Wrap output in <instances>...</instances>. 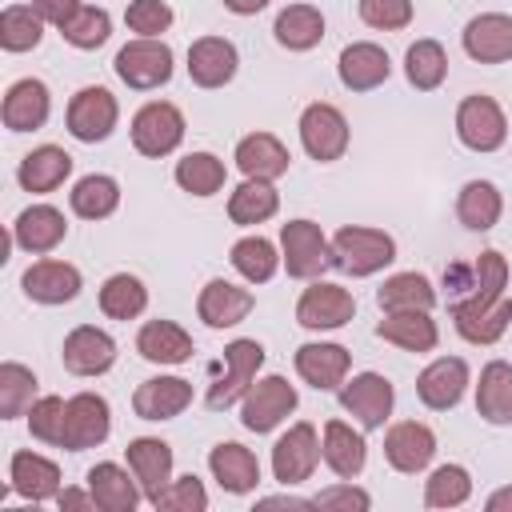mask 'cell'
Wrapping results in <instances>:
<instances>
[{"label": "cell", "instance_id": "cell-1", "mask_svg": "<svg viewBox=\"0 0 512 512\" xmlns=\"http://www.w3.org/2000/svg\"><path fill=\"white\" fill-rule=\"evenodd\" d=\"M396 260V240L384 228L368 224H344L332 236V268L348 276H376Z\"/></svg>", "mask_w": 512, "mask_h": 512}, {"label": "cell", "instance_id": "cell-2", "mask_svg": "<svg viewBox=\"0 0 512 512\" xmlns=\"http://www.w3.org/2000/svg\"><path fill=\"white\" fill-rule=\"evenodd\" d=\"M444 288H448V308L452 304H488V300L504 296V288H508V260L496 248H488L472 264H448Z\"/></svg>", "mask_w": 512, "mask_h": 512}, {"label": "cell", "instance_id": "cell-3", "mask_svg": "<svg viewBox=\"0 0 512 512\" xmlns=\"http://www.w3.org/2000/svg\"><path fill=\"white\" fill-rule=\"evenodd\" d=\"M280 260L292 280H320V272L332 268V240L316 220H288L280 224Z\"/></svg>", "mask_w": 512, "mask_h": 512}, {"label": "cell", "instance_id": "cell-4", "mask_svg": "<svg viewBox=\"0 0 512 512\" xmlns=\"http://www.w3.org/2000/svg\"><path fill=\"white\" fill-rule=\"evenodd\" d=\"M260 364H264V344H260V340H252V336L232 340V344L224 348V372L208 384L204 404H208L212 412H224V408H232L236 400H244V392L252 388Z\"/></svg>", "mask_w": 512, "mask_h": 512}, {"label": "cell", "instance_id": "cell-5", "mask_svg": "<svg viewBox=\"0 0 512 512\" xmlns=\"http://www.w3.org/2000/svg\"><path fill=\"white\" fill-rule=\"evenodd\" d=\"M112 68H116V76H120L128 88L152 92V88H160V84L172 80V48H168L160 36H136V40H128V44L116 52Z\"/></svg>", "mask_w": 512, "mask_h": 512}, {"label": "cell", "instance_id": "cell-6", "mask_svg": "<svg viewBox=\"0 0 512 512\" xmlns=\"http://www.w3.org/2000/svg\"><path fill=\"white\" fill-rule=\"evenodd\" d=\"M128 132H132V148L140 156H152V160L172 156L180 148V140H184V112L172 100H148L132 116Z\"/></svg>", "mask_w": 512, "mask_h": 512}, {"label": "cell", "instance_id": "cell-7", "mask_svg": "<svg viewBox=\"0 0 512 512\" xmlns=\"http://www.w3.org/2000/svg\"><path fill=\"white\" fill-rule=\"evenodd\" d=\"M300 144L304 152L316 160V164H332L348 152V140H352V128H348V116L328 104V100H316L300 112Z\"/></svg>", "mask_w": 512, "mask_h": 512}, {"label": "cell", "instance_id": "cell-8", "mask_svg": "<svg viewBox=\"0 0 512 512\" xmlns=\"http://www.w3.org/2000/svg\"><path fill=\"white\" fill-rule=\"evenodd\" d=\"M296 404H300L296 388L284 376L268 372V376L252 380V388L244 392V400H240V424L248 432H256V436L260 432H272L280 420H288L296 412Z\"/></svg>", "mask_w": 512, "mask_h": 512}, {"label": "cell", "instance_id": "cell-9", "mask_svg": "<svg viewBox=\"0 0 512 512\" xmlns=\"http://www.w3.org/2000/svg\"><path fill=\"white\" fill-rule=\"evenodd\" d=\"M456 136L468 152H496L508 140V116L492 96L472 92L456 104Z\"/></svg>", "mask_w": 512, "mask_h": 512}, {"label": "cell", "instance_id": "cell-10", "mask_svg": "<svg viewBox=\"0 0 512 512\" xmlns=\"http://www.w3.org/2000/svg\"><path fill=\"white\" fill-rule=\"evenodd\" d=\"M392 404H396V388H392V380L380 376V372H356L352 380L340 384V408H344L364 432L384 428V420L392 416Z\"/></svg>", "mask_w": 512, "mask_h": 512}, {"label": "cell", "instance_id": "cell-11", "mask_svg": "<svg viewBox=\"0 0 512 512\" xmlns=\"http://www.w3.org/2000/svg\"><path fill=\"white\" fill-rule=\"evenodd\" d=\"M112 432V408L100 392H76L68 396L64 404V436H60V448L68 452H88V448H100Z\"/></svg>", "mask_w": 512, "mask_h": 512}, {"label": "cell", "instance_id": "cell-12", "mask_svg": "<svg viewBox=\"0 0 512 512\" xmlns=\"http://www.w3.org/2000/svg\"><path fill=\"white\" fill-rule=\"evenodd\" d=\"M320 460H324V456H320V432H316V424H308V420L288 424V432L272 444V476H276L284 488L312 480V472H316Z\"/></svg>", "mask_w": 512, "mask_h": 512}, {"label": "cell", "instance_id": "cell-13", "mask_svg": "<svg viewBox=\"0 0 512 512\" xmlns=\"http://www.w3.org/2000/svg\"><path fill=\"white\" fill-rule=\"evenodd\" d=\"M116 120H120V104L108 88L100 84H88L80 88L72 100H68V112H64V124L68 132L80 140V144H100L116 132Z\"/></svg>", "mask_w": 512, "mask_h": 512}, {"label": "cell", "instance_id": "cell-14", "mask_svg": "<svg viewBox=\"0 0 512 512\" xmlns=\"http://www.w3.org/2000/svg\"><path fill=\"white\" fill-rule=\"evenodd\" d=\"M356 316V300L348 288L332 284V280H312L300 300H296V324L308 332H332L344 328Z\"/></svg>", "mask_w": 512, "mask_h": 512}, {"label": "cell", "instance_id": "cell-15", "mask_svg": "<svg viewBox=\"0 0 512 512\" xmlns=\"http://www.w3.org/2000/svg\"><path fill=\"white\" fill-rule=\"evenodd\" d=\"M20 288H24V296H28V300H36V304H68V300H76V296H80L84 276H80V268H76V264L44 256V260H32V264L24 268Z\"/></svg>", "mask_w": 512, "mask_h": 512}, {"label": "cell", "instance_id": "cell-16", "mask_svg": "<svg viewBox=\"0 0 512 512\" xmlns=\"http://www.w3.org/2000/svg\"><path fill=\"white\" fill-rule=\"evenodd\" d=\"M60 360L72 376H104L116 364V340L96 324H76L60 344Z\"/></svg>", "mask_w": 512, "mask_h": 512}, {"label": "cell", "instance_id": "cell-17", "mask_svg": "<svg viewBox=\"0 0 512 512\" xmlns=\"http://www.w3.org/2000/svg\"><path fill=\"white\" fill-rule=\"evenodd\" d=\"M468 384H472V372H468V364H464L460 356H436V360L416 376V396H420L424 408L448 412V408H456V404L464 400Z\"/></svg>", "mask_w": 512, "mask_h": 512}, {"label": "cell", "instance_id": "cell-18", "mask_svg": "<svg viewBox=\"0 0 512 512\" xmlns=\"http://www.w3.org/2000/svg\"><path fill=\"white\" fill-rule=\"evenodd\" d=\"M436 456V432L420 420H396L388 432H384V460L404 472V476H416L432 464Z\"/></svg>", "mask_w": 512, "mask_h": 512}, {"label": "cell", "instance_id": "cell-19", "mask_svg": "<svg viewBox=\"0 0 512 512\" xmlns=\"http://www.w3.org/2000/svg\"><path fill=\"white\" fill-rule=\"evenodd\" d=\"M352 372V356L344 344H328V340H312L296 348V376L304 384H312L316 392H340V384Z\"/></svg>", "mask_w": 512, "mask_h": 512}, {"label": "cell", "instance_id": "cell-20", "mask_svg": "<svg viewBox=\"0 0 512 512\" xmlns=\"http://www.w3.org/2000/svg\"><path fill=\"white\" fill-rule=\"evenodd\" d=\"M48 112H52V92H48L44 80L24 76V80L8 84L4 104H0V120H4L8 132H36V128H44Z\"/></svg>", "mask_w": 512, "mask_h": 512}, {"label": "cell", "instance_id": "cell-21", "mask_svg": "<svg viewBox=\"0 0 512 512\" xmlns=\"http://www.w3.org/2000/svg\"><path fill=\"white\" fill-rule=\"evenodd\" d=\"M84 484H88V492H92V500H96L100 512H136L140 500H144V488L132 476V468H120L112 460L92 464L88 476H84Z\"/></svg>", "mask_w": 512, "mask_h": 512}, {"label": "cell", "instance_id": "cell-22", "mask_svg": "<svg viewBox=\"0 0 512 512\" xmlns=\"http://www.w3.org/2000/svg\"><path fill=\"white\" fill-rule=\"evenodd\" d=\"M464 52L476 64H504L512 60V16L508 12H480L460 32Z\"/></svg>", "mask_w": 512, "mask_h": 512}, {"label": "cell", "instance_id": "cell-23", "mask_svg": "<svg viewBox=\"0 0 512 512\" xmlns=\"http://www.w3.org/2000/svg\"><path fill=\"white\" fill-rule=\"evenodd\" d=\"M240 68V52L224 36H200L188 48V76L196 88H224Z\"/></svg>", "mask_w": 512, "mask_h": 512}, {"label": "cell", "instance_id": "cell-24", "mask_svg": "<svg viewBox=\"0 0 512 512\" xmlns=\"http://www.w3.org/2000/svg\"><path fill=\"white\" fill-rule=\"evenodd\" d=\"M252 304H256V296H252L248 288H240V284L216 276V280H208V284L200 288V296H196V316H200L208 328H236V324L248 320Z\"/></svg>", "mask_w": 512, "mask_h": 512}, {"label": "cell", "instance_id": "cell-25", "mask_svg": "<svg viewBox=\"0 0 512 512\" xmlns=\"http://www.w3.org/2000/svg\"><path fill=\"white\" fill-rule=\"evenodd\" d=\"M124 460H128L132 476L140 480L144 500L152 504L168 488V480H172V444L160 440V436H136V440H128Z\"/></svg>", "mask_w": 512, "mask_h": 512}, {"label": "cell", "instance_id": "cell-26", "mask_svg": "<svg viewBox=\"0 0 512 512\" xmlns=\"http://www.w3.org/2000/svg\"><path fill=\"white\" fill-rule=\"evenodd\" d=\"M64 236H68V220L56 204H28L12 224V244L32 256H48Z\"/></svg>", "mask_w": 512, "mask_h": 512}, {"label": "cell", "instance_id": "cell-27", "mask_svg": "<svg viewBox=\"0 0 512 512\" xmlns=\"http://www.w3.org/2000/svg\"><path fill=\"white\" fill-rule=\"evenodd\" d=\"M320 456L340 480H356L368 464V440L348 420H328L320 432Z\"/></svg>", "mask_w": 512, "mask_h": 512}, {"label": "cell", "instance_id": "cell-28", "mask_svg": "<svg viewBox=\"0 0 512 512\" xmlns=\"http://www.w3.org/2000/svg\"><path fill=\"white\" fill-rule=\"evenodd\" d=\"M208 472L232 496H248L260 484V460H256V452L244 448V444H236V440H220L208 452Z\"/></svg>", "mask_w": 512, "mask_h": 512}, {"label": "cell", "instance_id": "cell-29", "mask_svg": "<svg viewBox=\"0 0 512 512\" xmlns=\"http://www.w3.org/2000/svg\"><path fill=\"white\" fill-rule=\"evenodd\" d=\"M8 488L32 504H44V500H56L60 492V468L56 460L32 452V448H20L12 452V464H8Z\"/></svg>", "mask_w": 512, "mask_h": 512}, {"label": "cell", "instance_id": "cell-30", "mask_svg": "<svg viewBox=\"0 0 512 512\" xmlns=\"http://www.w3.org/2000/svg\"><path fill=\"white\" fill-rule=\"evenodd\" d=\"M388 72H392V60H388V52H384L380 44H372V40L348 44V48L340 52V60H336V76H340V84H344L348 92H372V88H380V84L388 80Z\"/></svg>", "mask_w": 512, "mask_h": 512}, {"label": "cell", "instance_id": "cell-31", "mask_svg": "<svg viewBox=\"0 0 512 512\" xmlns=\"http://www.w3.org/2000/svg\"><path fill=\"white\" fill-rule=\"evenodd\" d=\"M452 324L468 344H496L512 324V296H496L488 304H452Z\"/></svg>", "mask_w": 512, "mask_h": 512}, {"label": "cell", "instance_id": "cell-32", "mask_svg": "<svg viewBox=\"0 0 512 512\" xmlns=\"http://www.w3.org/2000/svg\"><path fill=\"white\" fill-rule=\"evenodd\" d=\"M192 404V384L184 376H152L132 392V412L140 420H176Z\"/></svg>", "mask_w": 512, "mask_h": 512}, {"label": "cell", "instance_id": "cell-33", "mask_svg": "<svg viewBox=\"0 0 512 512\" xmlns=\"http://www.w3.org/2000/svg\"><path fill=\"white\" fill-rule=\"evenodd\" d=\"M232 160H236V168H240L244 176H252V180H280V176L288 172V164H292L288 148H284L272 132H248V136H240Z\"/></svg>", "mask_w": 512, "mask_h": 512}, {"label": "cell", "instance_id": "cell-34", "mask_svg": "<svg viewBox=\"0 0 512 512\" xmlns=\"http://www.w3.org/2000/svg\"><path fill=\"white\" fill-rule=\"evenodd\" d=\"M136 352L148 360V364H184L192 360L196 344L192 336L176 324V320H144L140 332H136Z\"/></svg>", "mask_w": 512, "mask_h": 512}, {"label": "cell", "instance_id": "cell-35", "mask_svg": "<svg viewBox=\"0 0 512 512\" xmlns=\"http://www.w3.org/2000/svg\"><path fill=\"white\" fill-rule=\"evenodd\" d=\"M68 176H72V156H68L64 148H56V144L32 148V152L20 160V168H16L20 188H24V192H36V196L56 192Z\"/></svg>", "mask_w": 512, "mask_h": 512}, {"label": "cell", "instance_id": "cell-36", "mask_svg": "<svg viewBox=\"0 0 512 512\" xmlns=\"http://www.w3.org/2000/svg\"><path fill=\"white\" fill-rule=\"evenodd\" d=\"M376 336L404 352H432L440 344V328L432 312H384V320L376 324Z\"/></svg>", "mask_w": 512, "mask_h": 512}, {"label": "cell", "instance_id": "cell-37", "mask_svg": "<svg viewBox=\"0 0 512 512\" xmlns=\"http://www.w3.org/2000/svg\"><path fill=\"white\" fill-rule=\"evenodd\" d=\"M436 300L440 296L424 272H396L376 288L380 312H432Z\"/></svg>", "mask_w": 512, "mask_h": 512}, {"label": "cell", "instance_id": "cell-38", "mask_svg": "<svg viewBox=\"0 0 512 512\" xmlns=\"http://www.w3.org/2000/svg\"><path fill=\"white\" fill-rule=\"evenodd\" d=\"M476 412L488 424H512V364L488 360L476 380Z\"/></svg>", "mask_w": 512, "mask_h": 512}, {"label": "cell", "instance_id": "cell-39", "mask_svg": "<svg viewBox=\"0 0 512 512\" xmlns=\"http://www.w3.org/2000/svg\"><path fill=\"white\" fill-rule=\"evenodd\" d=\"M272 36L288 52H308L324 40V12L316 4H288V8L276 12Z\"/></svg>", "mask_w": 512, "mask_h": 512}, {"label": "cell", "instance_id": "cell-40", "mask_svg": "<svg viewBox=\"0 0 512 512\" xmlns=\"http://www.w3.org/2000/svg\"><path fill=\"white\" fill-rule=\"evenodd\" d=\"M276 208H280V192H276L272 180H252V176H244V184H236L232 196H228V220L240 224V228H252V224L272 220Z\"/></svg>", "mask_w": 512, "mask_h": 512}, {"label": "cell", "instance_id": "cell-41", "mask_svg": "<svg viewBox=\"0 0 512 512\" xmlns=\"http://www.w3.org/2000/svg\"><path fill=\"white\" fill-rule=\"evenodd\" d=\"M500 212H504V196L492 180H468L460 192H456V216L468 232H488L500 224Z\"/></svg>", "mask_w": 512, "mask_h": 512}, {"label": "cell", "instance_id": "cell-42", "mask_svg": "<svg viewBox=\"0 0 512 512\" xmlns=\"http://www.w3.org/2000/svg\"><path fill=\"white\" fill-rule=\"evenodd\" d=\"M68 204L80 220H104L120 208V184L104 172H92V176H80L68 192Z\"/></svg>", "mask_w": 512, "mask_h": 512}, {"label": "cell", "instance_id": "cell-43", "mask_svg": "<svg viewBox=\"0 0 512 512\" xmlns=\"http://www.w3.org/2000/svg\"><path fill=\"white\" fill-rule=\"evenodd\" d=\"M404 76H408V84L416 92H436L444 84V76H448V52H444V44L432 40V36L416 40L404 52Z\"/></svg>", "mask_w": 512, "mask_h": 512}, {"label": "cell", "instance_id": "cell-44", "mask_svg": "<svg viewBox=\"0 0 512 512\" xmlns=\"http://www.w3.org/2000/svg\"><path fill=\"white\" fill-rule=\"evenodd\" d=\"M148 308V288L132 272H112L100 284V312L108 320H136Z\"/></svg>", "mask_w": 512, "mask_h": 512}, {"label": "cell", "instance_id": "cell-45", "mask_svg": "<svg viewBox=\"0 0 512 512\" xmlns=\"http://www.w3.org/2000/svg\"><path fill=\"white\" fill-rule=\"evenodd\" d=\"M176 184L188 192V196H216L220 188H224V180H228V168H224V160L216 156V152H188L184 160H176Z\"/></svg>", "mask_w": 512, "mask_h": 512}, {"label": "cell", "instance_id": "cell-46", "mask_svg": "<svg viewBox=\"0 0 512 512\" xmlns=\"http://www.w3.org/2000/svg\"><path fill=\"white\" fill-rule=\"evenodd\" d=\"M228 260H232V268H236L248 284H268V280L276 276V268L284 264L280 252H276V244L264 240V236H240V240L232 244Z\"/></svg>", "mask_w": 512, "mask_h": 512}, {"label": "cell", "instance_id": "cell-47", "mask_svg": "<svg viewBox=\"0 0 512 512\" xmlns=\"http://www.w3.org/2000/svg\"><path fill=\"white\" fill-rule=\"evenodd\" d=\"M40 380L32 368L16 364V360H4L0 364V416L4 420H16V416H28V408L40 400L36 396Z\"/></svg>", "mask_w": 512, "mask_h": 512}, {"label": "cell", "instance_id": "cell-48", "mask_svg": "<svg viewBox=\"0 0 512 512\" xmlns=\"http://www.w3.org/2000/svg\"><path fill=\"white\" fill-rule=\"evenodd\" d=\"M44 16L32 4H8L0 12V48L4 52H28L44 40Z\"/></svg>", "mask_w": 512, "mask_h": 512}, {"label": "cell", "instance_id": "cell-49", "mask_svg": "<svg viewBox=\"0 0 512 512\" xmlns=\"http://www.w3.org/2000/svg\"><path fill=\"white\" fill-rule=\"evenodd\" d=\"M472 496V476L464 464H440L424 480V504L428 508H460Z\"/></svg>", "mask_w": 512, "mask_h": 512}, {"label": "cell", "instance_id": "cell-50", "mask_svg": "<svg viewBox=\"0 0 512 512\" xmlns=\"http://www.w3.org/2000/svg\"><path fill=\"white\" fill-rule=\"evenodd\" d=\"M60 36H64L72 48H80V52L100 48V44L112 36V16H108L104 8H96V4H80V8L60 24Z\"/></svg>", "mask_w": 512, "mask_h": 512}, {"label": "cell", "instance_id": "cell-51", "mask_svg": "<svg viewBox=\"0 0 512 512\" xmlns=\"http://www.w3.org/2000/svg\"><path fill=\"white\" fill-rule=\"evenodd\" d=\"M64 404L68 400H60V396H40L28 408V432H32V440L60 448V436H64Z\"/></svg>", "mask_w": 512, "mask_h": 512}, {"label": "cell", "instance_id": "cell-52", "mask_svg": "<svg viewBox=\"0 0 512 512\" xmlns=\"http://www.w3.org/2000/svg\"><path fill=\"white\" fill-rule=\"evenodd\" d=\"M152 508H164V512H204V508H208V492H204V484L188 472V476L168 480V488L152 500Z\"/></svg>", "mask_w": 512, "mask_h": 512}, {"label": "cell", "instance_id": "cell-53", "mask_svg": "<svg viewBox=\"0 0 512 512\" xmlns=\"http://www.w3.org/2000/svg\"><path fill=\"white\" fill-rule=\"evenodd\" d=\"M172 8L164 0H128L124 8V24L136 32V36H164L172 28Z\"/></svg>", "mask_w": 512, "mask_h": 512}, {"label": "cell", "instance_id": "cell-54", "mask_svg": "<svg viewBox=\"0 0 512 512\" xmlns=\"http://www.w3.org/2000/svg\"><path fill=\"white\" fill-rule=\"evenodd\" d=\"M360 20L376 32H400L412 24V0H360Z\"/></svg>", "mask_w": 512, "mask_h": 512}, {"label": "cell", "instance_id": "cell-55", "mask_svg": "<svg viewBox=\"0 0 512 512\" xmlns=\"http://www.w3.org/2000/svg\"><path fill=\"white\" fill-rule=\"evenodd\" d=\"M316 508H344V512H364V508H372V496L364 492V488H356L352 480H340V484H332V488H320L316 496Z\"/></svg>", "mask_w": 512, "mask_h": 512}, {"label": "cell", "instance_id": "cell-56", "mask_svg": "<svg viewBox=\"0 0 512 512\" xmlns=\"http://www.w3.org/2000/svg\"><path fill=\"white\" fill-rule=\"evenodd\" d=\"M32 8H36L48 24H56V28H60V24L80 8V0H32Z\"/></svg>", "mask_w": 512, "mask_h": 512}, {"label": "cell", "instance_id": "cell-57", "mask_svg": "<svg viewBox=\"0 0 512 512\" xmlns=\"http://www.w3.org/2000/svg\"><path fill=\"white\" fill-rule=\"evenodd\" d=\"M56 504H60V508H76V512L96 508L92 492H80V488H60V492H56Z\"/></svg>", "mask_w": 512, "mask_h": 512}, {"label": "cell", "instance_id": "cell-58", "mask_svg": "<svg viewBox=\"0 0 512 512\" xmlns=\"http://www.w3.org/2000/svg\"><path fill=\"white\" fill-rule=\"evenodd\" d=\"M256 508H316V500H304V496H260Z\"/></svg>", "mask_w": 512, "mask_h": 512}, {"label": "cell", "instance_id": "cell-59", "mask_svg": "<svg viewBox=\"0 0 512 512\" xmlns=\"http://www.w3.org/2000/svg\"><path fill=\"white\" fill-rule=\"evenodd\" d=\"M272 0H224V8L232 12V16H256V12H264Z\"/></svg>", "mask_w": 512, "mask_h": 512}, {"label": "cell", "instance_id": "cell-60", "mask_svg": "<svg viewBox=\"0 0 512 512\" xmlns=\"http://www.w3.org/2000/svg\"><path fill=\"white\" fill-rule=\"evenodd\" d=\"M484 508H488V512H512V484H508V488H496V492L484 500Z\"/></svg>", "mask_w": 512, "mask_h": 512}]
</instances>
